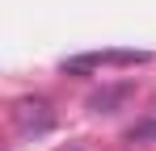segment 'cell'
<instances>
[{"instance_id": "1", "label": "cell", "mask_w": 156, "mask_h": 151, "mask_svg": "<svg viewBox=\"0 0 156 151\" xmlns=\"http://www.w3.org/2000/svg\"><path fill=\"white\" fill-rule=\"evenodd\" d=\"M13 126H17L21 134H47L55 126V113H51V105L42 97H21L13 105Z\"/></svg>"}, {"instance_id": "2", "label": "cell", "mask_w": 156, "mask_h": 151, "mask_svg": "<svg viewBox=\"0 0 156 151\" xmlns=\"http://www.w3.org/2000/svg\"><path fill=\"white\" fill-rule=\"evenodd\" d=\"M127 139H131V143H148V139H156V122H135L127 130Z\"/></svg>"}, {"instance_id": "3", "label": "cell", "mask_w": 156, "mask_h": 151, "mask_svg": "<svg viewBox=\"0 0 156 151\" xmlns=\"http://www.w3.org/2000/svg\"><path fill=\"white\" fill-rule=\"evenodd\" d=\"M131 88H114V92H105V97H93V109H105V105H114V101H122Z\"/></svg>"}]
</instances>
